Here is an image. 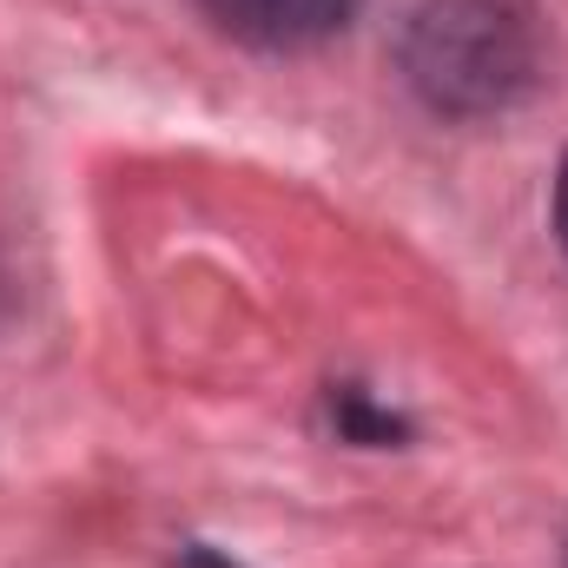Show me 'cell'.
Instances as JSON below:
<instances>
[{"mask_svg":"<svg viewBox=\"0 0 568 568\" xmlns=\"http://www.w3.org/2000/svg\"><path fill=\"white\" fill-rule=\"evenodd\" d=\"M556 232H562V245H568V159H562V172H556Z\"/></svg>","mask_w":568,"mask_h":568,"instance_id":"obj_3","label":"cell"},{"mask_svg":"<svg viewBox=\"0 0 568 568\" xmlns=\"http://www.w3.org/2000/svg\"><path fill=\"white\" fill-rule=\"evenodd\" d=\"M542 27L529 0H429L404 27V80L449 120H483L536 87Z\"/></svg>","mask_w":568,"mask_h":568,"instance_id":"obj_1","label":"cell"},{"mask_svg":"<svg viewBox=\"0 0 568 568\" xmlns=\"http://www.w3.org/2000/svg\"><path fill=\"white\" fill-rule=\"evenodd\" d=\"M205 20L239 40V47H258V53H304V47H324L331 33L351 27L357 0H199Z\"/></svg>","mask_w":568,"mask_h":568,"instance_id":"obj_2","label":"cell"}]
</instances>
